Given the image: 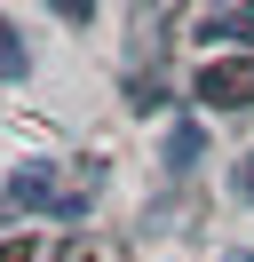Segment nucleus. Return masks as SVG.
<instances>
[{"instance_id":"f257e3e1","label":"nucleus","mask_w":254,"mask_h":262,"mask_svg":"<svg viewBox=\"0 0 254 262\" xmlns=\"http://www.w3.org/2000/svg\"><path fill=\"white\" fill-rule=\"evenodd\" d=\"M190 88H199L206 112H238V103H254V56H238V64H206Z\"/></svg>"},{"instance_id":"f03ea898","label":"nucleus","mask_w":254,"mask_h":262,"mask_svg":"<svg viewBox=\"0 0 254 262\" xmlns=\"http://www.w3.org/2000/svg\"><path fill=\"white\" fill-rule=\"evenodd\" d=\"M8 207H24V214L64 207V199H56V175H48V159H32V167H16V175H8Z\"/></svg>"},{"instance_id":"7ed1b4c3","label":"nucleus","mask_w":254,"mask_h":262,"mask_svg":"<svg viewBox=\"0 0 254 262\" xmlns=\"http://www.w3.org/2000/svg\"><path fill=\"white\" fill-rule=\"evenodd\" d=\"M199 40H246V48H254V0H230V8H215V16L199 24Z\"/></svg>"},{"instance_id":"20e7f679","label":"nucleus","mask_w":254,"mask_h":262,"mask_svg":"<svg viewBox=\"0 0 254 262\" xmlns=\"http://www.w3.org/2000/svg\"><path fill=\"white\" fill-rule=\"evenodd\" d=\"M32 72V56H24V40H16V24L0 16V80H24Z\"/></svg>"},{"instance_id":"39448f33","label":"nucleus","mask_w":254,"mask_h":262,"mask_svg":"<svg viewBox=\"0 0 254 262\" xmlns=\"http://www.w3.org/2000/svg\"><path fill=\"white\" fill-rule=\"evenodd\" d=\"M167 167H175V175H183V167H199V127H190V119L167 135Z\"/></svg>"},{"instance_id":"423d86ee","label":"nucleus","mask_w":254,"mask_h":262,"mask_svg":"<svg viewBox=\"0 0 254 262\" xmlns=\"http://www.w3.org/2000/svg\"><path fill=\"white\" fill-rule=\"evenodd\" d=\"M48 8H56V16H72V24H88V16H95V0H48Z\"/></svg>"},{"instance_id":"0eeeda50","label":"nucleus","mask_w":254,"mask_h":262,"mask_svg":"<svg viewBox=\"0 0 254 262\" xmlns=\"http://www.w3.org/2000/svg\"><path fill=\"white\" fill-rule=\"evenodd\" d=\"M0 262H32V238H8V246H0Z\"/></svg>"},{"instance_id":"6e6552de","label":"nucleus","mask_w":254,"mask_h":262,"mask_svg":"<svg viewBox=\"0 0 254 262\" xmlns=\"http://www.w3.org/2000/svg\"><path fill=\"white\" fill-rule=\"evenodd\" d=\"M238 183H246V199H254V159H246V175H238Z\"/></svg>"},{"instance_id":"1a4fd4ad","label":"nucleus","mask_w":254,"mask_h":262,"mask_svg":"<svg viewBox=\"0 0 254 262\" xmlns=\"http://www.w3.org/2000/svg\"><path fill=\"white\" fill-rule=\"evenodd\" d=\"M230 262H254V254H230Z\"/></svg>"}]
</instances>
